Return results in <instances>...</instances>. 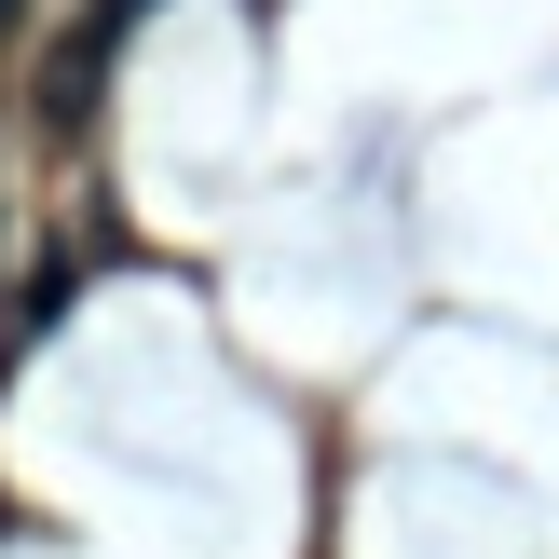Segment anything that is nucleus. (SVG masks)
Wrapping results in <instances>:
<instances>
[]
</instances>
